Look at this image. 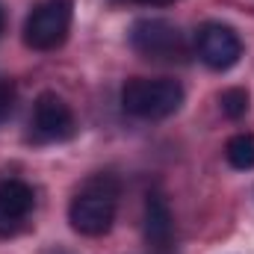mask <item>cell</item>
Returning <instances> with one entry per match:
<instances>
[{"mask_svg":"<svg viewBox=\"0 0 254 254\" xmlns=\"http://www.w3.org/2000/svg\"><path fill=\"white\" fill-rule=\"evenodd\" d=\"M3 27H6V9L0 6V33H3Z\"/></svg>","mask_w":254,"mask_h":254,"instance_id":"4fadbf2b","label":"cell"},{"mask_svg":"<svg viewBox=\"0 0 254 254\" xmlns=\"http://www.w3.org/2000/svg\"><path fill=\"white\" fill-rule=\"evenodd\" d=\"M68 30H71V3L45 0L30 12L24 24V42L33 51H54L68 39Z\"/></svg>","mask_w":254,"mask_h":254,"instance_id":"3957f363","label":"cell"},{"mask_svg":"<svg viewBox=\"0 0 254 254\" xmlns=\"http://www.w3.org/2000/svg\"><path fill=\"white\" fill-rule=\"evenodd\" d=\"M172 237H175L172 210H169L166 198L154 192L145 198V240L154 252H166L172 246Z\"/></svg>","mask_w":254,"mask_h":254,"instance_id":"ba28073f","label":"cell"},{"mask_svg":"<svg viewBox=\"0 0 254 254\" xmlns=\"http://www.w3.org/2000/svg\"><path fill=\"white\" fill-rule=\"evenodd\" d=\"M33 125H36V133L42 139L63 142L74 133V113L60 95L42 92L36 101V110H33Z\"/></svg>","mask_w":254,"mask_h":254,"instance_id":"8992f818","label":"cell"},{"mask_svg":"<svg viewBox=\"0 0 254 254\" xmlns=\"http://www.w3.org/2000/svg\"><path fill=\"white\" fill-rule=\"evenodd\" d=\"M225 157H228V163H231L234 169H240V172L254 169V136L252 133H237V136H231L228 145H225Z\"/></svg>","mask_w":254,"mask_h":254,"instance_id":"9c48e42d","label":"cell"},{"mask_svg":"<svg viewBox=\"0 0 254 254\" xmlns=\"http://www.w3.org/2000/svg\"><path fill=\"white\" fill-rule=\"evenodd\" d=\"M15 110V83L9 77H0V125L12 116Z\"/></svg>","mask_w":254,"mask_h":254,"instance_id":"8fae6325","label":"cell"},{"mask_svg":"<svg viewBox=\"0 0 254 254\" xmlns=\"http://www.w3.org/2000/svg\"><path fill=\"white\" fill-rule=\"evenodd\" d=\"M249 92L246 89H240V86H234V89H225L222 95H219V104H222V113L228 116V119H243L246 113H249Z\"/></svg>","mask_w":254,"mask_h":254,"instance_id":"30bf717a","label":"cell"},{"mask_svg":"<svg viewBox=\"0 0 254 254\" xmlns=\"http://www.w3.org/2000/svg\"><path fill=\"white\" fill-rule=\"evenodd\" d=\"M116 198H119V184L110 175L86 181V187L77 192V198L68 207L71 228L83 237H104L116 222Z\"/></svg>","mask_w":254,"mask_h":254,"instance_id":"6da1fadb","label":"cell"},{"mask_svg":"<svg viewBox=\"0 0 254 254\" xmlns=\"http://www.w3.org/2000/svg\"><path fill=\"white\" fill-rule=\"evenodd\" d=\"M139 3H148V6H166V3H175V0H139Z\"/></svg>","mask_w":254,"mask_h":254,"instance_id":"7c38bea8","label":"cell"},{"mask_svg":"<svg viewBox=\"0 0 254 254\" xmlns=\"http://www.w3.org/2000/svg\"><path fill=\"white\" fill-rule=\"evenodd\" d=\"M198 57L213 71H228L240 63L243 42L228 24H204L198 30Z\"/></svg>","mask_w":254,"mask_h":254,"instance_id":"5b68a950","label":"cell"},{"mask_svg":"<svg viewBox=\"0 0 254 254\" xmlns=\"http://www.w3.org/2000/svg\"><path fill=\"white\" fill-rule=\"evenodd\" d=\"M130 48L148 60H172L181 54V30L163 18H139L130 27Z\"/></svg>","mask_w":254,"mask_h":254,"instance_id":"277c9868","label":"cell"},{"mask_svg":"<svg viewBox=\"0 0 254 254\" xmlns=\"http://www.w3.org/2000/svg\"><path fill=\"white\" fill-rule=\"evenodd\" d=\"M36 195L24 181H3L0 184V237H15L27 216L33 213Z\"/></svg>","mask_w":254,"mask_h":254,"instance_id":"52a82bcc","label":"cell"},{"mask_svg":"<svg viewBox=\"0 0 254 254\" xmlns=\"http://www.w3.org/2000/svg\"><path fill=\"white\" fill-rule=\"evenodd\" d=\"M184 104V89L175 80H145L133 77L122 89V107L125 113L145 119V122H160L169 119L181 110Z\"/></svg>","mask_w":254,"mask_h":254,"instance_id":"7a4b0ae2","label":"cell"}]
</instances>
